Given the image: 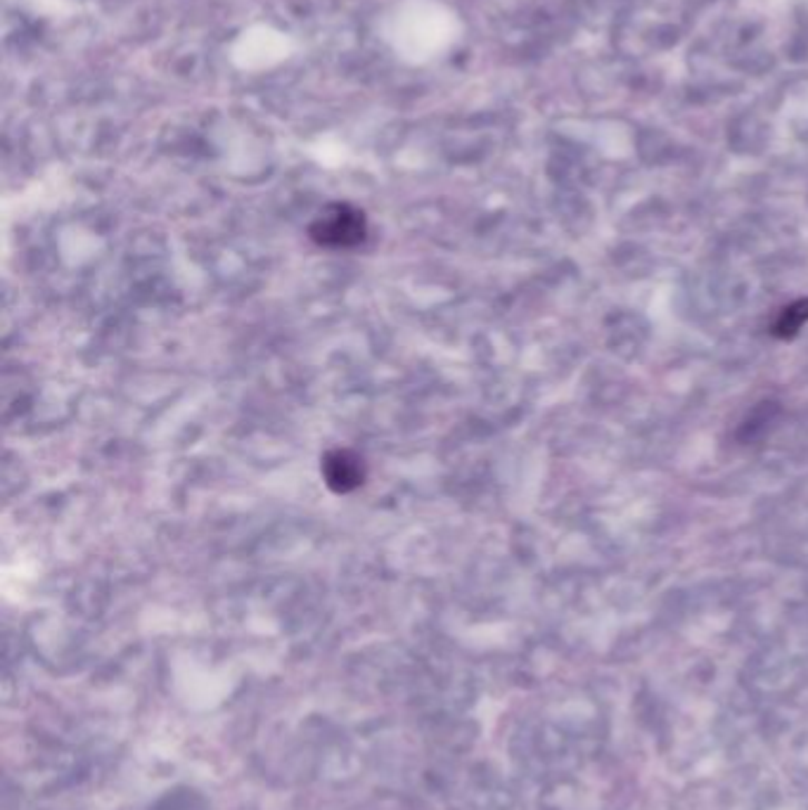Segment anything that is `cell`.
<instances>
[{"mask_svg": "<svg viewBox=\"0 0 808 810\" xmlns=\"http://www.w3.org/2000/svg\"><path fill=\"white\" fill-rule=\"evenodd\" d=\"M311 239L325 249L358 247L367 235L365 214L352 205H329L311 224Z\"/></svg>", "mask_w": 808, "mask_h": 810, "instance_id": "6da1fadb", "label": "cell"}, {"mask_svg": "<svg viewBox=\"0 0 808 810\" xmlns=\"http://www.w3.org/2000/svg\"><path fill=\"white\" fill-rule=\"evenodd\" d=\"M808 320V299H799L792 306L782 310V316L776 323V335L778 337H792L797 335L801 325Z\"/></svg>", "mask_w": 808, "mask_h": 810, "instance_id": "3957f363", "label": "cell"}, {"mask_svg": "<svg viewBox=\"0 0 808 810\" xmlns=\"http://www.w3.org/2000/svg\"><path fill=\"white\" fill-rule=\"evenodd\" d=\"M323 478L329 491L335 493H352L363 486L365 465L363 457L348 448H335L323 457L321 465Z\"/></svg>", "mask_w": 808, "mask_h": 810, "instance_id": "7a4b0ae2", "label": "cell"}]
</instances>
